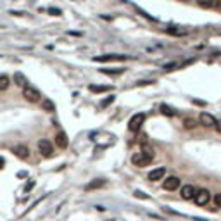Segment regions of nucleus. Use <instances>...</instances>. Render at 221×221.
Instances as JSON below:
<instances>
[{
    "label": "nucleus",
    "instance_id": "1",
    "mask_svg": "<svg viewBox=\"0 0 221 221\" xmlns=\"http://www.w3.org/2000/svg\"><path fill=\"white\" fill-rule=\"evenodd\" d=\"M143 123H145V114H143V113L133 114V116H131V119L128 121V130L133 131V133H137V131L142 128Z\"/></svg>",
    "mask_w": 221,
    "mask_h": 221
},
{
    "label": "nucleus",
    "instance_id": "2",
    "mask_svg": "<svg viewBox=\"0 0 221 221\" xmlns=\"http://www.w3.org/2000/svg\"><path fill=\"white\" fill-rule=\"evenodd\" d=\"M23 97L28 100V102H40V99H42V95H40V92L36 90V88L30 87V85H26V87L23 88Z\"/></svg>",
    "mask_w": 221,
    "mask_h": 221
},
{
    "label": "nucleus",
    "instance_id": "3",
    "mask_svg": "<svg viewBox=\"0 0 221 221\" xmlns=\"http://www.w3.org/2000/svg\"><path fill=\"white\" fill-rule=\"evenodd\" d=\"M194 200L197 206H206V204L211 200V194H209V190H206V188H199L194 195Z\"/></svg>",
    "mask_w": 221,
    "mask_h": 221
},
{
    "label": "nucleus",
    "instance_id": "4",
    "mask_svg": "<svg viewBox=\"0 0 221 221\" xmlns=\"http://www.w3.org/2000/svg\"><path fill=\"white\" fill-rule=\"evenodd\" d=\"M131 162H133L135 166H138V168H143V166H149L152 162V159L149 156H145L143 152H138V154H135L133 157H131Z\"/></svg>",
    "mask_w": 221,
    "mask_h": 221
},
{
    "label": "nucleus",
    "instance_id": "5",
    "mask_svg": "<svg viewBox=\"0 0 221 221\" xmlns=\"http://www.w3.org/2000/svg\"><path fill=\"white\" fill-rule=\"evenodd\" d=\"M162 188H164V190H169V192L180 188V178L178 176H168L164 182H162Z\"/></svg>",
    "mask_w": 221,
    "mask_h": 221
},
{
    "label": "nucleus",
    "instance_id": "6",
    "mask_svg": "<svg viewBox=\"0 0 221 221\" xmlns=\"http://www.w3.org/2000/svg\"><path fill=\"white\" fill-rule=\"evenodd\" d=\"M216 121L218 119L209 113H200V116H199V123L202 126H206V128H212V126L216 125Z\"/></svg>",
    "mask_w": 221,
    "mask_h": 221
},
{
    "label": "nucleus",
    "instance_id": "7",
    "mask_svg": "<svg viewBox=\"0 0 221 221\" xmlns=\"http://www.w3.org/2000/svg\"><path fill=\"white\" fill-rule=\"evenodd\" d=\"M38 150H40L42 156L50 157L52 156V152H54V147H52V143L48 142V140H40L38 142Z\"/></svg>",
    "mask_w": 221,
    "mask_h": 221
},
{
    "label": "nucleus",
    "instance_id": "8",
    "mask_svg": "<svg viewBox=\"0 0 221 221\" xmlns=\"http://www.w3.org/2000/svg\"><path fill=\"white\" fill-rule=\"evenodd\" d=\"M195 192H197V188H195L194 185H183L182 190H180V194H182V199L192 200L194 199V195H195Z\"/></svg>",
    "mask_w": 221,
    "mask_h": 221
},
{
    "label": "nucleus",
    "instance_id": "9",
    "mask_svg": "<svg viewBox=\"0 0 221 221\" xmlns=\"http://www.w3.org/2000/svg\"><path fill=\"white\" fill-rule=\"evenodd\" d=\"M128 59L126 55H119V54H107V55H100V57H93V61L95 62H107V61H125Z\"/></svg>",
    "mask_w": 221,
    "mask_h": 221
},
{
    "label": "nucleus",
    "instance_id": "10",
    "mask_svg": "<svg viewBox=\"0 0 221 221\" xmlns=\"http://www.w3.org/2000/svg\"><path fill=\"white\" fill-rule=\"evenodd\" d=\"M12 152H14V156H18L19 159H23V161H26L28 157H30V149H28L26 145H16V147L12 149Z\"/></svg>",
    "mask_w": 221,
    "mask_h": 221
},
{
    "label": "nucleus",
    "instance_id": "11",
    "mask_svg": "<svg viewBox=\"0 0 221 221\" xmlns=\"http://www.w3.org/2000/svg\"><path fill=\"white\" fill-rule=\"evenodd\" d=\"M166 174V168H156L149 173V180L150 182H159V180H164Z\"/></svg>",
    "mask_w": 221,
    "mask_h": 221
},
{
    "label": "nucleus",
    "instance_id": "12",
    "mask_svg": "<svg viewBox=\"0 0 221 221\" xmlns=\"http://www.w3.org/2000/svg\"><path fill=\"white\" fill-rule=\"evenodd\" d=\"M68 143H69V140H68V135L64 133V131H59V133L55 135V145L59 149H66L68 147Z\"/></svg>",
    "mask_w": 221,
    "mask_h": 221
},
{
    "label": "nucleus",
    "instance_id": "13",
    "mask_svg": "<svg viewBox=\"0 0 221 221\" xmlns=\"http://www.w3.org/2000/svg\"><path fill=\"white\" fill-rule=\"evenodd\" d=\"M14 83H16L18 87L24 88L28 85V80H26V76H24L23 73H16V74H14Z\"/></svg>",
    "mask_w": 221,
    "mask_h": 221
},
{
    "label": "nucleus",
    "instance_id": "14",
    "mask_svg": "<svg viewBox=\"0 0 221 221\" xmlns=\"http://www.w3.org/2000/svg\"><path fill=\"white\" fill-rule=\"evenodd\" d=\"M42 109L47 111V113H54V111H55V104H54L50 99H43L42 100Z\"/></svg>",
    "mask_w": 221,
    "mask_h": 221
},
{
    "label": "nucleus",
    "instance_id": "15",
    "mask_svg": "<svg viewBox=\"0 0 221 221\" xmlns=\"http://www.w3.org/2000/svg\"><path fill=\"white\" fill-rule=\"evenodd\" d=\"M197 125H199V121L194 119V117H185V119H183V128H185V130H194Z\"/></svg>",
    "mask_w": 221,
    "mask_h": 221
},
{
    "label": "nucleus",
    "instance_id": "16",
    "mask_svg": "<svg viewBox=\"0 0 221 221\" xmlns=\"http://www.w3.org/2000/svg\"><path fill=\"white\" fill-rule=\"evenodd\" d=\"M197 5L200 9H214L216 0H197Z\"/></svg>",
    "mask_w": 221,
    "mask_h": 221
},
{
    "label": "nucleus",
    "instance_id": "17",
    "mask_svg": "<svg viewBox=\"0 0 221 221\" xmlns=\"http://www.w3.org/2000/svg\"><path fill=\"white\" fill-rule=\"evenodd\" d=\"M105 182L104 180H93L92 183H88L87 186H85V190H93V188H100V186H104Z\"/></svg>",
    "mask_w": 221,
    "mask_h": 221
},
{
    "label": "nucleus",
    "instance_id": "18",
    "mask_svg": "<svg viewBox=\"0 0 221 221\" xmlns=\"http://www.w3.org/2000/svg\"><path fill=\"white\" fill-rule=\"evenodd\" d=\"M88 90H90L92 93H102V92H109V90H111V87H100V85H90V87H88Z\"/></svg>",
    "mask_w": 221,
    "mask_h": 221
},
{
    "label": "nucleus",
    "instance_id": "19",
    "mask_svg": "<svg viewBox=\"0 0 221 221\" xmlns=\"http://www.w3.org/2000/svg\"><path fill=\"white\" fill-rule=\"evenodd\" d=\"M166 31H168L169 35H174V36H183V35H186V30H178V28H168Z\"/></svg>",
    "mask_w": 221,
    "mask_h": 221
},
{
    "label": "nucleus",
    "instance_id": "20",
    "mask_svg": "<svg viewBox=\"0 0 221 221\" xmlns=\"http://www.w3.org/2000/svg\"><path fill=\"white\" fill-rule=\"evenodd\" d=\"M9 78L7 76H0V92H4V90H7L9 88Z\"/></svg>",
    "mask_w": 221,
    "mask_h": 221
},
{
    "label": "nucleus",
    "instance_id": "21",
    "mask_svg": "<svg viewBox=\"0 0 221 221\" xmlns=\"http://www.w3.org/2000/svg\"><path fill=\"white\" fill-rule=\"evenodd\" d=\"M102 73H104V74H113V76H117V74L125 73V69H123V68H116V69H102Z\"/></svg>",
    "mask_w": 221,
    "mask_h": 221
},
{
    "label": "nucleus",
    "instance_id": "22",
    "mask_svg": "<svg viewBox=\"0 0 221 221\" xmlns=\"http://www.w3.org/2000/svg\"><path fill=\"white\" fill-rule=\"evenodd\" d=\"M140 152H143L145 156H149L150 159H154V149H152L150 145H143V147H142V150H140Z\"/></svg>",
    "mask_w": 221,
    "mask_h": 221
},
{
    "label": "nucleus",
    "instance_id": "23",
    "mask_svg": "<svg viewBox=\"0 0 221 221\" xmlns=\"http://www.w3.org/2000/svg\"><path fill=\"white\" fill-rule=\"evenodd\" d=\"M161 111H162V114H168V116H174V114H176L173 109H169L168 105H161Z\"/></svg>",
    "mask_w": 221,
    "mask_h": 221
},
{
    "label": "nucleus",
    "instance_id": "24",
    "mask_svg": "<svg viewBox=\"0 0 221 221\" xmlns=\"http://www.w3.org/2000/svg\"><path fill=\"white\" fill-rule=\"evenodd\" d=\"M113 102H114V97L111 95L109 99H105V100H102V102H100V107H107V105H109V104H113Z\"/></svg>",
    "mask_w": 221,
    "mask_h": 221
},
{
    "label": "nucleus",
    "instance_id": "25",
    "mask_svg": "<svg viewBox=\"0 0 221 221\" xmlns=\"http://www.w3.org/2000/svg\"><path fill=\"white\" fill-rule=\"evenodd\" d=\"M214 206H216V207H221V194L214 195Z\"/></svg>",
    "mask_w": 221,
    "mask_h": 221
},
{
    "label": "nucleus",
    "instance_id": "26",
    "mask_svg": "<svg viewBox=\"0 0 221 221\" xmlns=\"http://www.w3.org/2000/svg\"><path fill=\"white\" fill-rule=\"evenodd\" d=\"M48 12L52 14V16H61V10L59 9H48Z\"/></svg>",
    "mask_w": 221,
    "mask_h": 221
},
{
    "label": "nucleus",
    "instance_id": "27",
    "mask_svg": "<svg viewBox=\"0 0 221 221\" xmlns=\"http://www.w3.org/2000/svg\"><path fill=\"white\" fill-rule=\"evenodd\" d=\"M214 9H216L218 12H221V0H216V5H214Z\"/></svg>",
    "mask_w": 221,
    "mask_h": 221
},
{
    "label": "nucleus",
    "instance_id": "28",
    "mask_svg": "<svg viewBox=\"0 0 221 221\" xmlns=\"http://www.w3.org/2000/svg\"><path fill=\"white\" fill-rule=\"evenodd\" d=\"M214 128L218 130V133H221V119L219 121H216V125H214Z\"/></svg>",
    "mask_w": 221,
    "mask_h": 221
},
{
    "label": "nucleus",
    "instance_id": "29",
    "mask_svg": "<svg viewBox=\"0 0 221 221\" xmlns=\"http://www.w3.org/2000/svg\"><path fill=\"white\" fill-rule=\"evenodd\" d=\"M2 164H4V159H2V157H0V168H2Z\"/></svg>",
    "mask_w": 221,
    "mask_h": 221
},
{
    "label": "nucleus",
    "instance_id": "30",
    "mask_svg": "<svg viewBox=\"0 0 221 221\" xmlns=\"http://www.w3.org/2000/svg\"><path fill=\"white\" fill-rule=\"evenodd\" d=\"M182 2H188V0H182Z\"/></svg>",
    "mask_w": 221,
    "mask_h": 221
}]
</instances>
